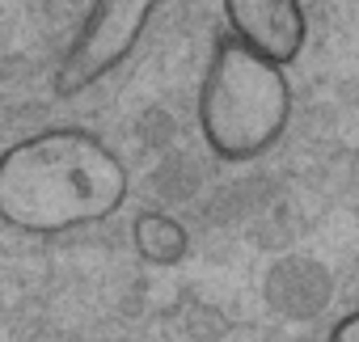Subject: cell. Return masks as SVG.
<instances>
[{
    "instance_id": "3",
    "label": "cell",
    "mask_w": 359,
    "mask_h": 342,
    "mask_svg": "<svg viewBox=\"0 0 359 342\" xmlns=\"http://www.w3.org/2000/svg\"><path fill=\"white\" fill-rule=\"evenodd\" d=\"M165 0H93L76 39L68 43L60 68H55V93L60 97H81L110 72H118L144 34L152 30Z\"/></svg>"
},
{
    "instance_id": "2",
    "label": "cell",
    "mask_w": 359,
    "mask_h": 342,
    "mask_svg": "<svg viewBox=\"0 0 359 342\" xmlns=\"http://www.w3.org/2000/svg\"><path fill=\"white\" fill-rule=\"evenodd\" d=\"M287 64L254 51L237 34L216 39L212 60L199 81V135L212 156L245 165L266 156L292 123V81Z\"/></svg>"
},
{
    "instance_id": "6",
    "label": "cell",
    "mask_w": 359,
    "mask_h": 342,
    "mask_svg": "<svg viewBox=\"0 0 359 342\" xmlns=\"http://www.w3.org/2000/svg\"><path fill=\"white\" fill-rule=\"evenodd\" d=\"M325 342H359V308H351V313H342L334 325H330V334H325Z\"/></svg>"
},
{
    "instance_id": "5",
    "label": "cell",
    "mask_w": 359,
    "mask_h": 342,
    "mask_svg": "<svg viewBox=\"0 0 359 342\" xmlns=\"http://www.w3.org/2000/svg\"><path fill=\"white\" fill-rule=\"evenodd\" d=\"M131 245H135V254L148 266H177L187 258V249H191V233H187V224L177 216L148 207L131 224Z\"/></svg>"
},
{
    "instance_id": "4",
    "label": "cell",
    "mask_w": 359,
    "mask_h": 342,
    "mask_svg": "<svg viewBox=\"0 0 359 342\" xmlns=\"http://www.w3.org/2000/svg\"><path fill=\"white\" fill-rule=\"evenodd\" d=\"M220 9H224L229 34H237L254 51L279 64L300 60L309 39V18L300 0H220Z\"/></svg>"
},
{
    "instance_id": "1",
    "label": "cell",
    "mask_w": 359,
    "mask_h": 342,
    "mask_svg": "<svg viewBox=\"0 0 359 342\" xmlns=\"http://www.w3.org/2000/svg\"><path fill=\"white\" fill-rule=\"evenodd\" d=\"M123 156L85 127L34 131L0 156V220L26 237H64L127 207Z\"/></svg>"
}]
</instances>
